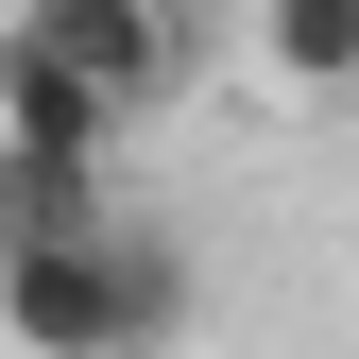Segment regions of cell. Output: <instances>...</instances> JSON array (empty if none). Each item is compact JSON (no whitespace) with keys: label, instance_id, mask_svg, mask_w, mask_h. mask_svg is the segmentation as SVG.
Segmentation results:
<instances>
[{"label":"cell","instance_id":"obj_1","mask_svg":"<svg viewBox=\"0 0 359 359\" xmlns=\"http://www.w3.org/2000/svg\"><path fill=\"white\" fill-rule=\"evenodd\" d=\"M171 325H189V257H171L154 222L0 257V342H18V359H154Z\"/></svg>","mask_w":359,"mask_h":359},{"label":"cell","instance_id":"obj_2","mask_svg":"<svg viewBox=\"0 0 359 359\" xmlns=\"http://www.w3.org/2000/svg\"><path fill=\"white\" fill-rule=\"evenodd\" d=\"M18 34H34V52H69L120 120H154L171 86H189V34H171V0H18Z\"/></svg>","mask_w":359,"mask_h":359},{"label":"cell","instance_id":"obj_3","mask_svg":"<svg viewBox=\"0 0 359 359\" xmlns=\"http://www.w3.org/2000/svg\"><path fill=\"white\" fill-rule=\"evenodd\" d=\"M120 137H137V120L103 103V86H86L69 52H34V34H0V154H52V171H103Z\"/></svg>","mask_w":359,"mask_h":359},{"label":"cell","instance_id":"obj_4","mask_svg":"<svg viewBox=\"0 0 359 359\" xmlns=\"http://www.w3.org/2000/svg\"><path fill=\"white\" fill-rule=\"evenodd\" d=\"M257 69L291 103H359V0H257Z\"/></svg>","mask_w":359,"mask_h":359},{"label":"cell","instance_id":"obj_5","mask_svg":"<svg viewBox=\"0 0 359 359\" xmlns=\"http://www.w3.org/2000/svg\"><path fill=\"white\" fill-rule=\"evenodd\" d=\"M103 171H52V154H0V257H52V240H103Z\"/></svg>","mask_w":359,"mask_h":359}]
</instances>
